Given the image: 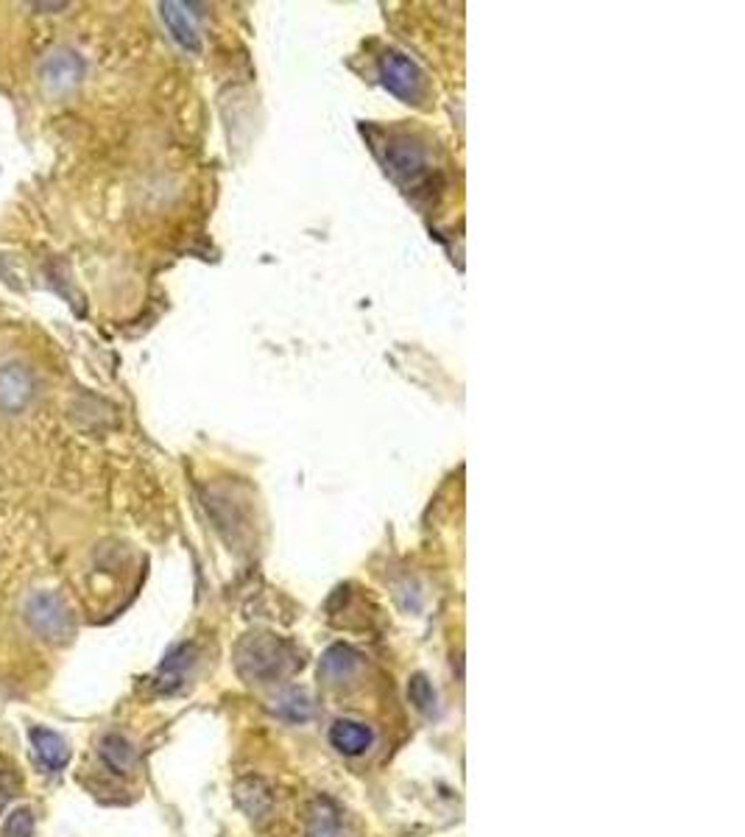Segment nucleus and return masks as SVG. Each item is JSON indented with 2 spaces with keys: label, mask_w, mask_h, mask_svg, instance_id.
Listing matches in <instances>:
<instances>
[{
  "label": "nucleus",
  "mask_w": 745,
  "mask_h": 837,
  "mask_svg": "<svg viewBox=\"0 0 745 837\" xmlns=\"http://www.w3.org/2000/svg\"><path fill=\"white\" fill-rule=\"evenodd\" d=\"M18 790H20V779H18V774H14V768L7 763H0V813L9 807V801L18 796Z\"/></svg>",
  "instance_id": "obj_17"
},
{
  "label": "nucleus",
  "mask_w": 745,
  "mask_h": 837,
  "mask_svg": "<svg viewBox=\"0 0 745 837\" xmlns=\"http://www.w3.org/2000/svg\"><path fill=\"white\" fill-rule=\"evenodd\" d=\"M160 12L168 29H171L173 40L182 48H188V51H199V26H196V18L193 12H190L188 3H162Z\"/></svg>",
  "instance_id": "obj_8"
},
{
  "label": "nucleus",
  "mask_w": 745,
  "mask_h": 837,
  "mask_svg": "<svg viewBox=\"0 0 745 837\" xmlns=\"http://www.w3.org/2000/svg\"><path fill=\"white\" fill-rule=\"evenodd\" d=\"M98 754H101L103 765L118 776L131 774V768H135V763H137L135 746H131L120 731H109V735H103L101 743H98Z\"/></svg>",
  "instance_id": "obj_9"
},
{
  "label": "nucleus",
  "mask_w": 745,
  "mask_h": 837,
  "mask_svg": "<svg viewBox=\"0 0 745 837\" xmlns=\"http://www.w3.org/2000/svg\"><path fill=\"white\" fill-rule=\"evenodd\" d=\"M34 375L23 363L0 366V410L20 413L34 399Z\"/></svg>",
  "instance_id": "obj_5"
},
{
  "label": "nucleus",
  "mask_w": 745,
  "mask_h": 837,
  "mask_svg": "<svg viewBox=\"0 0 745 837\" xmlns=\"http://www.w3.org/2000/svg\"><path fill=\"white\" fill-rule=\"evenodd\" d=\"M330 743L347 757H358L371 746V731L358 720H336L330 729Z\"/></svg>",
  "instance_id": "obj_11"
},
{
  "label": "nucleus",
  "mask_w": 745,
  "mask_h": 837,
  "mask_svg": "<svg viewBox=\"0 0 745 837\" xmlns=\"http://www.w3.org/2000/svg\"><path fill=\"white\" fill-rule=\"evenodd\" d=\"M190 665H193V648H190V645H182L179 650H173L160 667V687L171 689L173 684L182 681L185 670H188Z\"/></svg>",
  "instance_id": "obj_14"
},
{
  "label": "nucleus",
  "mask_w": 745,
  "mask_h": 837,
  "mask_svg": "<svg viewBox=\"0 0 745 837\" xmlns=\"http://www.w3.org/2000/svg\"><path fill=\"white\" fill-rule=\"evenodd\" d=\"M380 76L388 92H394L403 101H416L421 96L425 79H421L419 68L410 59H405L403 53H386L380 62Z\"/></svg>",
  "instance_id": "obj_6"
},
{
  "label": "nucleus",
  "mask_w": 745,
  "mask_h": 837,
  "mask_svg": "<svg viewBox=\"0 0 745 837\" xmlns=\"http://www.w3.org/2000/svg\"><path fill=\"white\" fill-rule=\"evenodd\" d=\"M81 76H85V62H81L79 53L68 51V48H57L40 64L42 87L51 92L73 90L81 81Z\"/></svg>",
  "instance_id": "obj_4"
},
{
  "label": "nucleus",
  "mask_w": 745,
  "mask_h": 837,
  "mask_svg": "<svg viewBox=\"0 0 745 837\" xmlns=\"http://www.w3.org/2000/svg\"><path fill=\"white\" fill-rule=\"evenodd\" d=\"M305 837H344L341 820H338V809L332 807V801L319 798V801L314 804Z\"/></svg>",
  "instance_id": "obj_12"
},
{
  "label": "nucleus",
  "mask_w": 745,
  "mask_h": 837,
  "mask_svg": "<svg viewBox=\"0 0 745 837\" xmlns=\"http://www.w3.org/2000/svg\"><path fill=\"white\" fill-rule=\"evenodd\" d=\"M26 622L40 639L53 645H62L73 637V617L59 595L34 592L26 604Z\"/></svg>",
  "instance_id": "obj_2"
},
{
  "label": "nucleus",
  "mask_w": 745,
  "mask_h": 837,
  "mask_svg": "<svg viewBox=\"0 0 745 837\" xmlns=\"http://www.w3.org/2000/svg\"><path fill=\"white\" fill-rule=\"evenodd\" d=\"M37 820L29 807H18L3 820V837H34Z\"/></svg>",
  "instance_id": "obj_15"
},
{
  "label": "nucleus",
  "mask_w": 745,
  "mask_h": 837,
  "mask_svg": "<svg viewBox=\"0 0 745 837\" xmlns=\"http://www.w3.org/2000/svg\"><path fill=\"white\" fill-rule=\"evenodd\" d=\"M386 168L410 193V188H419L427 177V157L410 137H391L386 146Z\"/></svg>",
  "instance_id": "obj_3"
},
{
  "label": "nucleus",
  "mask_w": 745,
  "mask_h": 837,
  "mask_svg": "<svg viewBox=\"0 0 745 837\" xmlns=\"http://www.w3.org/2000/svg\"><path fill=\"white\" fill-rule=\"evenodd\" d=\"M274 713L294 720V724H305V720L314 718V701H310V695L305 689H288L274 701Z\"/></svg>",
  "instance_id": "obj_13"
},
{
  "label": "nucleus",
  "mask_w": 745,
  "mask_h": 837,
  "mask_svg": "<svg viewBox=\"0 0 745 837\" xmlns=\"http://www.w3.org/2000/svg\"><path fill=\"white\" fill-rule=\"evenodd\" d=\"M358 667H360V656L355 654L352 648H347V645H332V648L321 656L319 672L325 681L341 684V681H349V678L358 672Z\"/></svg>",
  "instance_id": "obj_10"
},
{
  "label": "nucleus",
  "mask_w": 745,
  "mask_h": 837,
  "mask_svg": "<svg viewBox=\"0 0 745 837\" xmlns=\"http://www.w3.org/2000/svg\"><path fill=\"white\" fill-rule=\"evenodd\" d=\"M235 665H238L240 676L249 681L271 684L299 670L302 656L296 654L294 645L274 637V634H251L235 650Z\"/></svg>",
  "instance_id": "obj_1"
},
{
  "label": "nucleus",
  "mask_w": 745,
  "mask_h": 837,
  "mask_svg": "<svg viewBox=\"0 0 745 837\" xmlns=\"http://www.w3.org/2000/svg\"><path fill=\"white\" fill-rule=\"evenodd\" d=\"M29 737H31V748H34L42 768H48L51 774H59V770L68 768L70 746L59 731L46 729V726H37V729L29 731Z\"/></svg>",
  "instance_id": "obj_7"
},
{
  "label": "nucleus",
  "mask_w": 745,
  "mask_h": 837,
  "mask_svg": "<svg viewBox=\"0 0 745 837\" xmlns=\"http://www.w3.org/2000/svg\"><path fill=\"white\" fill-rule=\"evenodd\" d=\"M408 695H410V701L416 704V709H421V713L430 715L433 709H436V692H433V684L427 681L425 676L410 678Z\"/></svg>",
  "instance_id": "obj_16"
}]
</instances>
